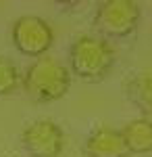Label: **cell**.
I'll return each instance as SVG.
<instances>
[{
	"label": "cell",
	"mask_w": 152,
	"mask_h": 157,
	"mask_svg": "<svg viewBox=\"0 0 152 157\" xmlns=\"http://www.w3.org/2000/svg\"><path fill=\"white\" fill-rule=\"evenodd\" d=\"M69 86H71L69 69L52 57L38 59L23 75L25 92L38 103L59 101L69 92Z\"/></svg>",
	"instance_id": "6da1fadb"
},
{
	"label": "cell",
	"mask_w": 152,
	"mask_h": 157,
	"mask_svg": "<svg viewBox=\"0 0 152 157\" xmlns=\"http://www.w3.org/2000/svg\"><path fill=\"white\" fill-rule=\"evenodd\" d=\"M113 63H115L113 48L108 46V42L100 38L81 36L71 46V71L81 82L88 84L102 82L110 73Z\"/></svg>",
	"instance_id": "7a4b0ae2"
},
{
	"label": "cell",
	"mask_w": 152,
	"mask_h": 157,
	"mask_svg": "<svg viewBox=\"0 0 152 157\" xmlns=\"http://www.w3.org/2000/svg\"><path fill=\"white\" fill-rule=\"evenodd\" d=\"M13 44L19 52L27 57H42L46 55L52 42H54V32L48 21L35 15H25L19 17L13 23Z\"/></svg>",
	"instance_id": "3957f363"
},
{
	"label": "cell",
	"mask_w": 152,
	"mask_h": 157,
	"mask_svg": "<svg viewBox=\"0 0 152 157\" xmlns=\"http://www.w3.org/2000/svg\"><path fill=\"white\" fill-rule=\"evenodd\" d=\"M140 21V6L133 0H106L98 6L94 23L110 38L129 36Z\"/></svg>",
	"instance_id": "277c9868"
},
{
	"label": "cell",
	"mask_w": 152,
	"mask_h": 157,
	"mask_svg": "<svg viewBox=\"0 0 152 157\" xmlns=\"http://www.w3.org/2000/svg\"><path fill=\"white\" fill-rule=\"evenodd\" d=\"M21 143L31 157H59L65 145V136L56 121L38 120L23 130Z\"/></svg>",
	"instance_id": "5b68a950"
},
{
	"label": "cell",
	"mask_w": 152,
	"mask_h": 157,
	"mask_svg": "<svg viewBox=\"0 0 152 157\" xmlns=\"http://www.w3.org/2000/svg\"><path fill=\"white\" fill-rule=\"evenodd\" d=\"M83 153L88 157H127V149L121 138V132L108 126L96 128L83 145Z\"/></svg>",
	"instance_id": "8992f818"
},
{
	"label": "cell",
	"mask_w": 152,
	"mask_h": 157,
	"mask_svg": "<svg viewBox=\"0 0 152 157\" xmlns=\"http://www.w3.org/2000/svg\"><path fill=\"white\" fill-rule=\"evenodd\" d=\"M121 138L125 143L127 153L133 155H144L152 151V121L146 117L131 120L121 130Z\"/></svg>",
	"instance_id": "52a82bcc"
},
{
	"label": "cell",
	"mask_w": 152,
	"mask_h": 157,
	"mask_svg": "<svg viewBox=\"0 0 152 157\" xmlns=\"http://www.w3.org/2000/svg\"><path fill=\"white\" fill-rule=\"evenodd\" d=\"M127 94L131 98V103L140 109L142 113L152 115V73L144 71L133 75L129 80Z\"/></svg>",
	"instance_id": "ba28073f"
},
{
	"label": "cell",
	"mask_w": 152,
	"mask_h": 157,
	"mask_svg": "<svg viewBox=\"0 0 152 157\" xmlns=\"http://www.w3.org/2000/svg\"><path fill=\"white\" fill-rule=\"evenodd\" d=\"M17 86H19V69L15 67L13 61L0 57V97L11 94Z\"/></svg>",
	"instance_id": "9c48e42d"
}]
</instances>
